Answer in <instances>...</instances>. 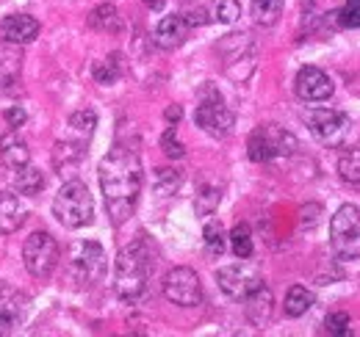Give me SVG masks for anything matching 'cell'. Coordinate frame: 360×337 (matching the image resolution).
<instances>
[{"label": "cell", "mask_w": 360, "mask_h": 337, "mask_svg": "<svg viewBox=\"0 0 360 337\" xmlns=\"http://www.w3.org/2000/svg\"><path fill=\"white\" fill-rule=\"evenodd\" d=\"M100 177V191L105 199V211L111 216V224L120 227L125 224L136 211L139 194H141V183H144V168L139 152L117 144L108 150V155L100 161L97 168Z\"/></svg>", "instance_id": "obj_1"}, {"label": "cell", "mask_w": 360, "mask_h": 337, "mask_svg": "<svg viewBox=\"0 0 360 337\" xmlns=\"http://www.w3.org/2000/svg\"><path fill=\"white\" fill-rule=\"evenodd\" d=\"M153 274V252L144 238H136L128 246H122L114 260V291L122 301L136 304L150 288Z\"/></svg>", "instance_id": "obj_2"}, {"label": "cell", "mask_w": 360, "mask_h": 337, "mask_svg": "<svg viewBox=\"0 0 360 337\" xmlns=\"http://www.w3.org/2000/svg\"><path fill=\"white\" fill-rule=\"evenodd\" d=\"M53 216L67 230L89 227L94 221V199H91L89 188L81 180L64 183L53 199Z\"/></svg>", "instance_id": "obj_3"}, {"label": "cell", "mask_w": 360, "mask_h": 337, "mask_svg": "<svg viewBox=\"0 0 360 337\" xmlns=\"http://www.w3.org/2000/svg\"><path fill=\"white\" fill-rule=\"evenodd\" d=\"M217 53L222 55V70L230 81L244 84L250 81V75L255 72L258 64V47L250 34H227L217 44Z\"/></svg>", "instance_id": "obj_4"}, {"label": "cell", "mask_w": 360, "mask_h": 337, "mask_svg": "<svg viewBox=\"0 0 360 337\" xmlns=\"http://www.w3.org/2000/svg\"><path fill=\"white\" fill-rule=\"evenodd\" d=\"M247 152L250 161L255 164H269L274 158H288L297 152V138L280 125H261L255 127L247 138Z\"/></svg>", "instance_id": "obj_5"}, {"label": "cell", "mask_w": 360, "mask_h": 337, "mask_svg": "<svg viewBox=\"0 0 360 337\" xmlns=\"http://www.w3.org/2000/svg\"><path fill=\"white\" fill-rule=\"evenodd\" d=\"M194 122H197V127H202L208 136L225 138V136L233 133L236 114L227 108L222 94H219L214 86H205V88L200 91V105H197V111H194Z\"/></svg>", "instance_id": "obj_6"}, {"label": "cell", "mask_w": 360, "mask_h": 337, "mask_svg": "<svg viewBox=\"0 0 360 337\" xmlns=\"http://www.w3.org/2000/svg\"><path fill=\"white\" fill-rule=\"evenodd\" d=\"M330 244L341 260L360 257V208L341 205L330 218Z\"/></svg>", "instance_id": "obj_7"}, {"label": "cell", "mask_w": 360, "mask_h": 337, "mask_svg": "<svg viewBox=\"0 0 360 337\" xmlns=\"http://www.w3.org/2000/svg\"><path fill=\"white\" fill-rule=\"evenodd\" d=\"M105 277V252L94 241H81L70 252V279L78 288H94Z\"/></svg>", "instance_id": "obj_8"}, {"label": "cell", "mask_w": 360, "mask_h": 337, "mask_svg": "<svg viewBox=\"0 0 360 337\" xmlns=\"http://www.w3.org/2000/svg\"><path fill=\"white\" fill-rule=\"evenodd\" d=\"M22 263H25V271L34 279L53 277V271L58 265V244H56V238L45 230L28 235V241L22 244Z\"/></svg>", "instance_id": "obj_9"}, {"label": "cell", "mask_w": 360, "mask_h": 337, "mask_svg": "<svg viewBox=\"0 0 360 337\" xmlns=\"http://www.w3.org/2000/svg\"><path fill=\"white\" fill-rule=\"evenodd\" d=\"M305 122L311 127L316 138L327 147H341L352 130V119L344 111H333V108H316L305 114Z\"/></svg>", "instance_id": "obj_10"}, {"label": "cell", "mask_w": 360, "mask_h": 337, "mask_svg": "<svg viewBox=\"0 0 360 337\" xmlns=\"http://www.w3.org/2000/svg\"><path fill=\"white\" fill-rule=\"evenodd\" d=\"M164 296L178 307H197L202 301V282L194 268L178 265L164 279Z\"/></svg>", "instance_id": "obj_11"}, {"label": "cell", "mask_w": 360, "mask_h": 337, "mask_svg": "<svg viewBox=\"0 0 360 337\" xmlns=\"http://www.w3.org/2000/svg\"><path fill=\"white\" fill-rule=\"evenodd\" d=\"M217 282L222 288V293L230 298H244L252 288L261 285V277L252 265H244V263H236V265H225L217 271Z\"/></svg>", "instance_id": "obj_12"}, {"label": "cell", "mask_w": 360, "mask_h": 337, "mask_svg": "<svg viewBox=\"0 0 360 337\" xmlns=\"http://www.w3.org/2000/svg\"><path fill=\"white\" fill-rule=\"evenodd\" d=\"M294 88H297V97L305 100V103H324L335 94V84L327 72H321L319 67H302L297 72V81H294Z\"/></svg>", "instance_id": "obj_13"}, {"label": "cell", "mask_w": 360, "mask_h": 337, "mask_svg": "<svg viewBox=\"0 0 360 337\" xmlns=\"http://www.w3.org/2000/svg\"><path fill=\"white\" fill-rule=\"evenodd\" d=\"M241 301H244V315H247V321H250L255 329H266L271 324V315H274V296H271L269 288L261 282L258 288H252Z\"/></svg>", "instance_id": "obj_14"}, {"label": "cell", "mask_w": 360, "mask_h": 337, "mask_svg": "<svg viewBox=\"0 0 360 337\" xmlns=\"http://www.w3.org/2000/svg\"><path fill=\"white\" fill-rule=\"evenodd\" d=\"M39 31H42V25H39V20L37 17H31V14H8L3 22H0V34H3V39L11 44H31L37 37H39Z\"/></svg>", "instance_id": "obj_15"}, {"label": "cell", "mask_w": 360, "mask_h": 337, "mask_svg": "<svg viewBox=\"0 0 360 337\" xmlns=\"http://www.w3.org/2000/svg\"><path fill=\"white\" fill-rule=\"evenodd\" d=\"M0 161L8 171H17V168L31 164V150H28L25 138L17 133V127H11L0 136Z\"/></svg>", "instance_id": "obj_16"}, {"label": "cell", "mask_w": 360, "mask_h": 337, "mask_svg": "<svg viewBox=\"0 0 360 337\" xmlns=\"http://www.w3.org/2000/svg\"><path fill=\"white\" fill-rule=\"evenodd\" d=\"M25 296L11 288H0V335H11V329L22 321Z\"/></svg>", "instance_id": "obj_17"}, {"label": "cell", "mask_w": 360, "mask_h": 337, "mask_svg": "<svg viewBox=\"0 0 360 337\" xmlns=\"http://www.w3.org/2000/svg\"><path fill=\"white\" fill-rule=\"evenodd\" d=\"M25 218H28V211L20 202V197L11 191H0V232L3 235L17 232L25 224Z\"/></svg>", "instance_id": "obj_18"}, {"label": "cell", "mask_w": 360, "mask_h": 337, "mask_svg": "<svg viewBox=\"0 0 360 337\" xmlns=\"http://www.w3.org/2000/svg\"><path fill=\"white\" fill-rule=\"evenodd\" d=\"M188 37V25L183 20V14H167L158 25H155V42L164 50H175L186 42Z\"/></svg>", "instance_id": "obj_19"}, {"label": "cell", "mask_w": 360, "mask_h": 337, "mask_svg": "<svg viewBox=\"0 0 360 337\" xmlns=\"http://www.w3.org/2000/svg\"><path fill=\"white\" fill-rule=\"evenodd\" d=\"M20 70H22V50H20V44H11L3 39V44H0V86L14 84Z\"/></svg>", "instance_id": "obj_20"}, {"label": "cell", "mask_w": 360, "mask_h": 337, "mask_svg": "<svg viewBox=\"0 0 360 337\" xmlns=\"http://www.w3.org/2000/svg\"><path fill=\"white\" fill-rule=\"evenodd\" d=\"M89 28L94 31H103V34H117L122 28V17L117 11L114 3H100L94 6L89 14Z\"/></svg>", "instance_id": "obj_21"}, {"label": "cell", "mask_w": 360, "mask_h": 337, "mask_svg": "<svg viewBox=\"0 0 360 337\" xmlns=\"http://www.w3.org/2000/svg\"><path fill=\"white\" fill-rule=\"evenodd\" d=\"M42 188H45V174L37 166L28 164V166L14 171V191H17V194L37 197V194H42Z\"/></svg>", "instance_id": "obj_22"}, {"label": "cell", "mask_w": 360, "mask_h": 337, "mask_svg": "<svg viewBox=\"0 0 360 337\" xmlns=\"http://www.w3.org/2000/svg\"><path fill=\"white\" fill-rule=\"evenodd\" d=\"M314 301L316 298L308 288L294 285V288H288V293H285V304H283V310H285V315H288V318H300V315H305V312L314 307Z\"/></svg>", "instance_id": "obj_23"}, {"label": "cell", "mask_w": 360, "mask_h": 337, "mask_svg": "<svg viewBox=\"0 0 360 337\" xmlns=\"http://www.w3.org/2000/svg\"><path fill=\"white\" fill-rule=\"evenodd\" d=\"M67 127H70V136H72L75 141L89 144L91 133H94V127H97V117H94V111L84 108V111H78V114H72V117L67 119Z\"/></svg>", "instance_id": "obj_24"}, {"label": "cell", "mask_w": 360, "mask_h": 337, "mask_svg": "<svg viewBox=\"0 0 360 337\" xmlns=\"http://www.w3.org/2000/svg\"><path fill=\"white\" fill-rule=\"evenodd\" d=\"M283 17V0H252V20L261 28L277 25V20Z\"/></svg>", "instance_id": "obj_25"}, {"label": "cell", "mask_w": 360, "mask_h": 337, "mask_svg": "<svg viewBox=\"0 0 360 337\" xmlns=\"http://www.w3.org/2000/svg\"><path fill=\"white\" fill-rule=\"evenodd\" d=\"M91 75H94L97 84H103V86L117 84V81L122 78V61H120V53H111L105 61H97V64L91 67Z\"/></svg>", "instance_id": "obj_26"}, {"label": "cell", "mask_w": 360, "mask_h": 337, "mask_svg": "<svg viewBox=\"0 0 360 337\" xmlns=\"http://www.w3.org/2000/svg\"><path fill=\"white\" fill-rule=\"evenodd\" d=\"M227 241H230V249H233V254H236L238 260H250V257H252V252H255L250 224H236Z\"/></svg>", "instance_id": "obj_27"}, {"label": "cell", "mask_w": 360, "mask_h": 337, "mask_svg": "<svg viewBox=\"0 0 360 337\" xmlns=\"http://www.w3.org/2000/svg\"><path fill=\"white\" fill-rule=\"evenodd\" d=\"M180 183H183V177L178 168H155L153 171V188L158 197H175Z\"/></svg>", "instance_id": "obj_28"}, {"label": "cell", "mask_w": 360, "mask_h": 337, "mask_svg": "<svg viewBox=\"0 0 360 337\" xmlns=\"http://www.w3.org/2000/svg\"><path fill=\"white\" fill-rule=\"evenodd\" d=\"M338 174H341V180L360 185V147L344 150V155L338 158Z\"/></svg>", "instance_id": "obj_29"}, {"label": "cell", "mask_w": 360, "mask_h": 337, "mask_svg": "<svg viewBox=\"0 0 360 337\" xmlns=\"http://www.w3.org/2000/svg\"><path fill=\"white\" fill-rule=\"evenodd\" d=\"M219 199H222L219 188H214V185H202V188H200V194L194 197V213H197L200 218L214 216V211L219 208Z\"/></svg>", "instance_id": "obj_30"}, {"label": "cell", "mask_w": 360, "mask_h": 337, "mask_svg": "<svg viewBox=\"0 0 360 337\" xmlns=\"http://www.w3.org/2000/svg\"><path fill=\"white\" fill-rule=\"evenodd\" d=\"M202 238H205V246H208V252L214 254V257H222V254H225L227 235H225V230H222V224H219L217 218L205 224V230H202Z\"/></svg>", "instance_id": "obj_31"}, {"label": "cell", "mask_w": 360, "mask_h": 337, "mask_svg": "<svg viewBox=\"0 0 360 337\" xmlns=\"http://www.w3.org/2000/svg\"><path fill=\"white\" fill-rule=\"evenodd\" d=\"M208 14H211V20H217V22H236L238 17H241V6H238V0H217L211 8H208Z\"/></svg>", "instance_id": "obj_32"}, {"label": "cell", "mask_w": 360, "mask_h": 337, "mask_svg": "<svg viewBox=\"0 0 360 337\" xmlns=\"http://www.w3.org/2000/svg\"><path fill=\"white\" fill-rule=\"evenodd\" d=\"M349 315L347 312H330L324 318V332L333 337H349L352 335V326H349Z\"/></svg>", "instance_id": "obj_33"}, {"label": "cell", "mask_w": 360, "mask_h": 337, "mask_svg": "<svg viewBox=\"0 0 360 337\" xmlns=\"http://www.w3.org/2000/svg\"><path fill=\"white\" fill-rule=\"evenodd\" d=\"M341 28H360V0H347L341 11H335Z\"/></svg>", "instance_id": "obj_34"}, {"label": "cell", "mask_w": 360, "mask_h": 337, "mask_svg": "<svg viewBox=\"0 0 360 337\" xmlns=\"http://www.w3.org/2000/svg\"><path fill=\"white\" fill-rule=\"evenodd\" d=\"M161 150H164V155L167 158H183L186 155V147L178 141V136H175V127H167V133L161 136Z\"/></svg>", "instance_id": "obj_35"}, {"label": "cell", "mask_w": 360, "mask_h": 337, "mask_svg": "<svg viewBox=\"0 0 360 337\" xmlns=\"http://www.w3.org/2000/svg\"><path fill=\"white\" fill-rule=\"evenodd\" d=\"M3 119L8 122V127H20L28 117H25V111H22V108H8V111L3 114Z\"/></svg>", "instance_id": "obj_36"}, {"label": "cell", "mask_w": 360, "mask_h": 337, "mask_svg": "<svg viewBox=\"0 0 360 337\" xmlns=\"http://www.w3.org/2000/svg\"><path fill=\"white\" fill-rule=\"evenodd\" d=\"M319 211H321L319 205H308V208H302V227H314L316 221H319V216H316Z\"/></svg>", "instance_id": "obj_37"}, {"label": "cell", "mask_w": 360, "mask_h": 337, "mask_svg": "<svg viewBox=\"0 0 360 337\" xmlns=\"http://www.w3.org/2000/svg\"><path fill=\"white\" fill-rule=\"evenodd\" d=\"M180 117H183L180 105H169V108H167V119H169V122H178Z\"/></svg>", "instance_id": "obj_38"}, {"label": "cell", "mask_w": 360, "mask_h": 337, "mask_svg": "<svg viewBox=\"0 0 360 337\" xmlns=\"http://www.w3.org/2000/svg\"><path fill=\"white\" fill-rule=\"evenodd\" d=\"M141 3H144L147 8H155V11H158V8L164 6V0H141Z\"/></svg>", "instance_id": "obj_39"}]
</instances>
